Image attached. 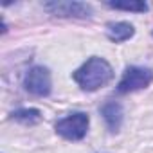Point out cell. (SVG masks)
I'll list each match as a JSON object with an SVG mask.
<instances>
[{"instance_id":"1","label":"cell","mask_w":153,"mask_h":153,"mask_svg":"<svg viewBox=\"0 0 153 153\" xmlns=\"http://www.w3.org/2000/svg\"><path fill=\"white\" fill-rule=\"evenodd\" d=\"M72 78H74L76 83L79 85L81 90L96 92V90L106 87L112 81L114 70H112V65L105 58L92 56L72 74Z\"/></svg>"},{"instance_id":"2","label":"cell","mask_w":153,"mask_h":153,"mask_svg":"<svg viewBox=\"0 0 153 153\" xmlns=\"http://www.w3.org/2000/svg\"><path fill=\"white\" fill-rule=\"evenodd\" d=\"M88 124H90L88 114H85V112H72L67 117L59 119L56 123L54 130H56L58 135H61L67 140H81L87 135V131H88Z\"/></svg>"},{"instance_id":"3","label":"cell","mask_w":153,"mask_h":153,"mask_svg":"<svg viewBox=\"0 0 153 153\" xmlns=\"http://www.w3.org/2000/svg\"><path fill=\"white\" fill-rule=\"evenodd\" d=\"M151 79H153V74L149 68L137 67V65L126 67L121 81L117 83V92L119 94H130V92L142 90V88L149 87Z\"/></svg>"},{"instance_id":"4","label":"cell","mask_w":153,"mask_h":153,"mask_svg":"<svg viewBox=\"0 0 153 153\" xmlns=\"http://www.w3.org/2000/svg\"><path fill=\"white\" fill-rule=\"evenodd\" d=\"M24 87L29 94H33L36 97H47L52 90V79H51L49 68H45L42 65L31 67L24 78Z\"/></svg>"},{"instance_id":"5","label":"cell","mask_w":153,"mask_h":153,"mask_svg":"<svg viewBox=\"0 0 153 153\" xmlns=\"http://www.w3.org/2000/svg\"><path fill=\"white\" fill-rule=\"evenodd\" d=\"M43 9L56 16H67V18H87L92 15V7L85 2H67V0H54L45 2Z\"/></svg>"},{"instance_id":"6","label":"cell","mask_w":153,"mask_h":153,"mask_svg":"<svg viewBox=\"0 0 153 153\" xmlns=\"http://www.w3.org/2000/svg\"><path fill=\"white\" fill-rule=\"evenodd\" d=\"M99 112H101V115H103V119H105L106 128H108L112 133L119 131V128H121V124H123V117H124L123 105L117 103V101H106V103L101 106Z\"/></svg>"},{"instance_id":"7","label":"cell","mask_w":153,"mask_h":153,"mask_svg":"<svg viewBox=\"0 0 153 153\" xmlns=\"http://www.w3.org/2000/svg\"><path fill=\"white\" fill-rule=\"evenodd\" d=\"M135 34V27L130 22H110L106 24V36L115 43H123Z\"/></svg>"},{"instance_id":"8","label":"cell","mask_w":153,"mask_h":153,"mask_svg":"<svg viewBox=\"0 0 153 153\" xmlns=\"http://www.w3.org/2000/svg\"><path fill=\"white\" fill-rule=\"evenodd\" d=\"M11 121H16L25 126H33L42 121V112L38 108H18L11 112Z\"/></svg>"},{"instance_id":"9","label":"cell","mask_w":153,"mask_h":153,"mask_svg":"<svg viewBox=\"0 0 153 153\" xmlns=\"http://www.w3.org/2000/svg\"><path fill=\"white\" fill-rule=\"evenodd\" d=\"M108 7L112 9H123V11H135V13H144L148 11V4L140 0H131V2H106Z\"/></svg>"},{"instance_id":"10","label":"cell","mask_w":153,"mask_h":153,"mask_svg":"<svg viewBox=\"0 0 153 153\" xmlns=\"http://www.w3.org/2000/svg\"><path fill=\"white\" fill-rule=\"evenodd\" d=\"M151 36H153V33H151Z\"/></svg>"}]
</instances>
